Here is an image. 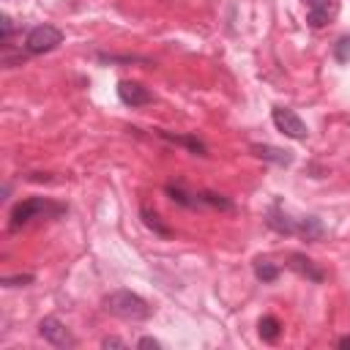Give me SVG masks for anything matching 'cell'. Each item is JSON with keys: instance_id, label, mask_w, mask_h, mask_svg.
<instances>
[{"instance_id": "obj_17", "label": "cell", "mask_w": 350, "mask_h": 350, "mask_svg": "<svg viewBox=\"0 0 350 350\" xmlns=\"http://www.w3.org/2000/svg\"><path fill=\"white\" fill-rule=\"evenodd\" d=\"M0 30H3V38H0V41H3V49H8V46H11V44H8V41H11V33H14V25H11L8 14H0Z\"/></svg>"}, {"instance_id": "obj_18", "label": "cell", "mask_w": 350, "mask_h": 350, "mask_svg": "<svg viewBox=\"0 0 350 350\" xmlns=\"http://www.w3.org/2000/svg\"><path fill=\"white\" fill-rule=\"evenodd\" d=\"M30 282H33L30 273H22V276H5V279H3L5 287H22V284H30Z\"/></svg>"}, {"instance_id": "obj_2", "label": "cell", "mask_w": 350, "mask_h": 350, "mask_svg": "<svg viewBox=\"0 0 350 350\" xmlns=\"http://www.w3.org/2000/svg\"><path fill=\"white\" fill-rule=\"evenodd\" d=\"M63 213V205H55L44 197H30V200H22L14 211H11V221H8V230L16 232L22 230L25 224H30L33 219H46V216H57Z\"/></svg>"}, {"instance_id": "obj_8", "label": "cell", "mask_w": 350, "mask_h": 350, "mask_svg": "<svg viewBox=\"0 0 350 350\" xmlns=\"http://www.w3.org/2000/svg\"><path fill=\"white\" fill-rule=\"evenodd\" d=\"M306 3V22L309 27H323L336 14V0H304Z\"/></svg>"}, {"instance_id": "obj_21", "label": "cell", "mask_w": 350, "mask_h": 350, "mask_svg": "<svg viewBox=\"0 0 350 350\" xmlns=\"http://www.w3.org/2000/svg\"><path fill=\"white\" fill-rule=\"evenodd\" d=\"M336 347H339V350H347V347H350V334H347V336H339V339H336Z\"/></svg>"}, {"instance_id": "obj_11", "label": "cell", "mask_w": 350, "mask_h": 350, "mask_svg": "<svg viewBox=\"0 0 350 350\" xmlns=\"http://www.w3.org/2000/svg\"><path fill=\"white\" fill-rule=\"evenodd\" d=\"M156 134H159L161 139H167V142H175V145L189 148V150H191V153H197V156H205V153H208V148H205L197 137H180V134H170V131H161V129H159Z\"/></svg>"}, {"instance_id": "obj_12", "label": "cell", "mask_w": 350, "mask_h": 350, "mask_svg": "<svg viewBox=\"0 0 350 350\" xmlns=\"http://www.w3.org/2000/svg\"><path fill=\"white\" fill-rule=\"evenodd\" d=\"M301 238H306V241H320L323 238V221L317 219V216H306L304 221H301V232H298Z\"/></svg>"}, {"instance_id": "obj_6", "label": "cell", "mask_w": 350, "mask_h": 350, "mask_svg": "<svg viewBox=\"0 0 350 350\" xmlns=\"http://www.w3.org/2000/svg\"><path fill=\"white\" fill-rule=\"evenodd\" d=\"M118 96L126 107H145L153 101V93L148 88H142L139 82H131V79H120L118 82Z\"/></svg>"}, {"instance_id": "obj_1", "label": "cell", "mask_w": 350, "mask_h": 350, "mask_svg": "<svg viewBox=\"0 0 350 350\" xmlns=\"http://www.w3.org/2000/svg\"><path fill=\"white\" fill-rule=\"evenodd\" d=\"M101 304H104V312H109V314H115L120 320H131V323L148 320L153 314V309L148 306V301L142 295L131 293V290H112L109 295H104Z\"/></svg>"}, {"instance_id": "obj_3", "label": "cell", "mask_w": 350, "mask_h": 350, "mask_svg": "<svg viewBox=\"0 0 350 350\" xmlns=\"http://www.w3.org/2000/svg\"><path fill=\"white\" fill-rule=\"evenodd\" d=\"M60 44H63V33L55 25H36L25 38V52L27 55H44Z\"/></svg>"}, {"instance_id": "obj_20", "label": "cell", "mask_w": 350, "mask_h": 350, "mask_svg": "<svg viewBox=\"0 0 350 350\" xmlns=\"http://www.w3.org/2000/svg\"><path fill=\"white\" fill-rule=\"evenodd\" d=\"M137 347H145V350H148V347H153V350H159L161 345H159V342H156L153 336H142V339L137 342Z\"/></svg>"}, {"instance_id": "obj_4", "label": "cell", "mask_w": 350, "mask_h": 350, "mask_svg": "<svg viewBox=\"0 0 350 350\" xmlns=\"http://www.w3.org/2000/svg\"><path fill=\"white\" fill-rule=\"evenodd\" d=\"M271 118H273V126H276L284 137H290V139H306L309 129H306V123H304L293 109H287V107H273Z\"/></svg>"}, {"instance_id": "obj_15", "label": "cell", "mask_w": 350, "mask_h": 350, "mask_svg": "<svg viewBox=\"0 0 350 350\" xmlns=\"http://www.w3.org/2000/svg\"><path fill=\"white\" fill-rule=\"evenodd\" d=\"M142 221H145L153 232H159L161 238H170V227H164V224L159 221V216H156V213H150V211H145V208H142Z\"/></svg>"}, {"instance_id": "obj_5", "label": "cell", "mask_w": 350, "mask_h": 350, "mask_svg": "<svg viewBox=\"0 0 350 350\" xmlns=\"http://www.w3.org/2000/svg\"><path fill=\"white\" fill-rule=\"evenodd\" d=\"M38 334H41L49 345H55V347H74V345H77V339L71 336V331H68L57 317H44V320L38 323Z\"/></svg>"}, {"instance_id": "obj_16", "label": "cell", "mask_w": 350, "mask_h": 350, "mask_svg": "<svg viewBox=\"0 0 350 350\" xmlns=\"http://www.w3.org/2000/svg\"><path fill=\"white\" fill-rule=\"evenodd\" d=\"M334 60L336 63H350V36H342L334 44Z\"/></svg>"}, {"instance_id": "obj_19", "label": "cell", "mask_w": 350, "mask_h": 350, "mask_svg": "<svg viewBox=\"0 0 350 350\" xmlns=\"http://www.w3.org/2000/svg\"><path fill=\"white\" fill-rule=\"evenodd\" d=\"M101 347H126V342L118 339V336H104L101 339Z\"/></svg>"}, {"instance_id": "obj_10", "label": "cell", "mask_w": 350, "mask_h": 350, "mask_svg": "<svg viewBox=\"0 0 350 350\" xmlns=\"http://www.w3.org/2000/svg\"><path fill=\"white\" fill-rule=\"evenodd\" d=\"M252 153L254 156H260L262 161H273V164H279V167H287V164H293V153L290 150H282V148H276V145H252Z\"/></svg>"}, {"instance_id": "obj_13", "label": "cell", "mask_w": 350, "mask_h": 350, "mask_svg": "<svg viewBox=\"0 0 350 350\" xmlns=\"http://www.w3.org/2000/svg\"><path fill=\"white\" fill-rule=\"evenodd\" d=\"M257 328H260V336L265 339V342H276L279 339V334H282V323L276 320V317H262L260 323H257Z\"/></svg>"}, {"instance_id": "obj_14", "label": "cell", "mask_w": 350, "mask_h": 350, "mask_svg": "<svg viewBox=\"0 0 350 350\" xmlns=\"http://www.w3.org/2000/svg\"><path fill=\"white\" fill-rule=\"evenodd\" d=\"M254 276L268 284V282H276L279 279V268L273 262H268V260H254Z\"/></svg>"}, {"instance_id": "obj_9", "label": "cell", "mask_w": 350, "mask_h": 350, "mask_svg": "<svg viewBox=\"0 0 350 350\" xmlns=\"http://www.w3.org/2000/svg\"><path fill=\"white\" fill-rule=\"evenodd\" d=\"M287 260H290L287 265H290V268H293L298 276H306V279H309V282H314V284H320V282L325 279L323 268H317V265H314V262H312L306 254H301V252H293Z\"/></svg>"}, {"instance_id": "obj_7", "label": "cell", "mask_w": 350, "mask_h": 350, "mask_svg": "<svg viewBox=\"0 0 350 350\" xmlns=\"http://www.w3.org/2000/svg\"><path fill=\"white\" fill-rule=\"evenodd\" d=\"M301 221L304 219H293L290 213H284L279 205H271L268 208V216H265V224L282 235H298L301 232Z\"/></svg>"}]
</instances>
